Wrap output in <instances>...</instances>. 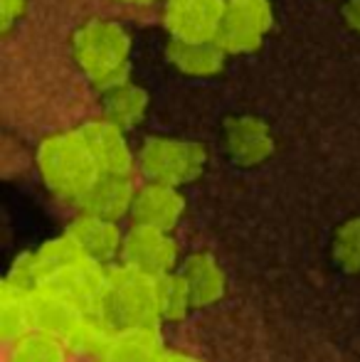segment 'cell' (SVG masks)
I'll use <instances>...</instances> for the list:
<instances>
[{"label": "cell", "mask_w": 360, "mask_h": 362, "mask_svg": "<svg viewBox=\"0 0 360 362\" xmlns=\"http://www.w3.org/2000/svg\"><path fill=\"white\" fill-rule=\"evenodd\" d=\"M72 57L99 94L129 81L131 35L116 20L91 18L72 35Z\"/></svg>", "instance_id": "1"}, {"label": "cell", "mask_w": 360, "mask_h": 362, "mask_svg": "<svg viewBox=\"0 0 360 362\" xmlns=\"http://www.w3.org/2000/svg\"><path fill=\"white\" fill-rule=\"evenodd\" d=\"M37 170L52 195L72 202L82 200L101 173L79 129L47 136L37 148Z\"/></svg>", "instance_id": "2"}, {"label": "cell", "mask_w": 360, "mask_h": 362, "mask_svg": "<svg viewBox=\"0 0 360 362\" xmlns=\"http://www.w3.org/2000/svg\"><path fill=\"white\" fill-rule=\"evenodd\" d=\"M96 315H101L116 333L156 328L161 323L158 279L126 264L106 269V288Z\"/></svg>", "instance_id": "3"}, {"label": "cell", "mask_w": 360, "mask_h": 362, "mask_svg": "<svg viewBox=\"0 0 360 362\" xmlns=\"http://www.w3.org/2000/svg\"><path fill=\"white\" fill-rule=\"evenodd\" d=\"M139 168L151 182L182 187L205 173L207 151L202 144L170 136H149L139 148Z\"/></svg>", "instance_id": "4"}, {"label": "cell", "mask_w": 360, "mask_h": 362, "mask_svg": "<svg viewBox=\"0 0 360 362\" xmlns=\"http://www.w3.org/2000/svg\"><path fill=\"white\" fill-rule=\"evenodd\" d=\"M274 25L269 0H227L217 42L227 54L257 52Z\"/></svg>", "instance_id": "5"}, {"label": "cell", "mask_w": 360, "mask_h": 362, "mask_svg": "<svg viewBox=\"0 0 360 362\" xmlns=\"http://www.w3.org/2000/svg\"><path fill=\"white\" fill-rule=\"evenodd\" d=\"M121 259H124L126 267L139 269V272L158 279V276H166V274L175 272V264H178V244L173 242L170 232L134 224V227L124 234Z\"/></svg>", "instance_id": "6"}, {"label": "cell", "mask_w": 360, "mask_h": 362, "mask_svg": "<svg viewBox=\"0 0 360 362\" xmlns=\"http://www.w3.org/2000/svg\"><path fill=\"white\" fill-rule=\"evenodd\" d=\"M227 0H163V23L170 37L215 40Z\"/></svg>", "instance_id": "7"}, {"label": "cell", "mask_w": 360, "mask_h": 362, "mask_svg": "<svg viewBox=\"0 0 360 362\" xmlns=\"http://www.w3.org/2000/svg\"><path fill=\"white\" fill-rule=\"evenodd\" d=\"M225 148L227 156L240 168H257L267 163L274 153L272 129L262 119L250 114L230 116L225 121Z\"/></svg>", "instance_id": "8"}, {"label": "cell", "mask_w": 360, "mask_h": 362, "mask_svg": "<svg viewBox=\"0 0 360 362\" xmlns=\"http://www.w3.org/2000/svg\"><path fill=\"white\" fill-rule=\"evenodd\" d=\"M182 215H185V197H182L180 187L149 180L136 192L129 217L134 219V224H141V227L173 232Z\"/></svg>", "instance_id": "9"}, {"label": "cell", "mask_w": 360, "mask_h": 362, "mask_svg": "<svg viewBox=\"0 0 360 362\" xmlns=\"http://www.w3.org/2000/svg\"><path fill=\"white\" fill-rule=\"evenodd\" d=\"M139 187L131 180V173H99L91 187L77 202L79 212L99 215L119 222L121 217L131 215Z\"/></svg>", "instance_id": "10"}, {"label": "cell", "mask_w": 360, "mask_h": 362, "mask_svg": "<svg viewBox=\"0 0 360 362\" xmlns=\"http://www.w3.org/2000/svg\"><path fill=\"white\" fill-rule=\"evenodd\" d=\"M79 134L87 141L91 156L101 173H131L134 153L126 141V131L106 121L104 116L79 126Z\"/></svg>", "instance_id": "11"}, {"label": "cell", "mask_w": 360, "mask_h": 362, "mask_svg": "<svg viewBox=\"0 0 360 362\" xmlns=\"http://www.w3.org/2000/svg\"><path fill=\"white\" fill-rule=\"evenodd\" d=\"M166 57L180 74L192 79H210L225 69L227 52L217 40H180L170 37Z\"/></svg>", "instance_id": "12"}, {"label": "cell", "mask_w": 360, "mask_h": 362, "mask_svg": "<svg viewBox=\"0 0 360 362\" xmlns=\"http://www.w3.org/2000/svg\"><path fill=\"white\" fill-rule=\"evenodd\" d=\"M67 234L79 244V249L89 259H94L99 264H106L114 257H121L124 234L119 229V222H114V219L79 212V217H74L69 222Z\"/></svg>", "instance_id": "13"}, {"label": "cell", "mask_w": 360, "mask_h": 362, "mask_svg": "<svg viewBox=\"0 0 360 362\" xmlns=\"http://www.w3.org/2000/svg\"><path fill=\"white\" fill-rule=\"evenodd\" d=\"M84 315H87V310H82L74 300H69L59 291H52L47 286L33 288L35 330H42V333L54 335L59 340H67Z\"/></svg>", "instance_id": "14"}, {"label": "cell", "mask_w": 360, "mask_h": 362, "mask_svg": "<svg viewBox=\"0 0 360 362\" xmlns=\"http://www.w3.org/2000/svg\"><path fill=\"white\" fill-rule=\"evenodd\" d=\"M178 274L185 279L187 288H190L192 303L195 308H207V305L217 303L225 296L227 279L222 267L210 252H192L182 259Z\"/></svg>", "instance_id": "15"}, {"label": "cell", "mask_w": 360, "mask_h": 362, "mask_svg": "<svg viewBox=\"0 0 360 362\" xmlns=\"http://www.w3.org/2000/svg\"><path fill=\"white\" fill-rule=\"evenodd\" d=\"M166 355L156 328L119 330L94 362H161Z\"/></svg>", "instance_id": "16"}, {"label": "cell", "mask_w": 360, "mask_h": 362, "mask_svg": "<svg viewBox=\"0 0 360 362\" xmlns=\"http://www.w3.org/2000/svg\"><path fill=\"white\" fill-rule=\"evenodd\" d=\"M149 104V91L129 79L101 94V116L116 124L119 129L131 131L146 119Z\"/></svg>", "instance_id": "17"}, {"label": "cell", "mask_w": 360, "mask_h": 362, "mask_svg": "<svg viewBox=\"0 0 360 362\" xmlns=\"http://www.w3.org/2000/svg\"><path fill=\"white\" fill-rule=\"evenodd\" d=\"M0 330L5 340H18L35 330L33 288H25L5 279L0 288Z\"/></svg>", "instance_id": "18"}, {"label": "cell", "mask_w": 360, "mask_h": 362, "mask_svg": "<svg viewBox=\"0 0 360 362\" xmlns=\"http://www.w3.org/2000/svg\"><path fill=\"white\" fill-rule=\"evenodd\" d=\"M10 362H67V345L42 330H30L28 335L13 340Z\"/></svg>", "instance_id": "19"}, {"label": "cell", "mask_w": 360, "mask_h": 362, "mask_svg": "<svg viewBox=\"0 0 360 362\" xmlns=\"http://www.w3.org/2000/svg\"><path fill=\"white\" fill-rule=\"evenodd\" d=\"M190 308H195L192 303L190 288H187L185 279L178 272L158 276V310L161 320H182Z\"/></svg>", "instance_id": "20"}, {"label": "cell", "mask_w": 360, "mask_h": 362, "mask_svg": "<svg viewBox=\"0 0 360 362\" xmlns=\"http://www.w3.org/2000/svg\"><path fill=\"white\" fill-rule=\"evenodd\" d=\"M333 262L348 274L360 272V217H351L336 229L331 244Z\"/></svg>", "instance_id": "21"}, {"label": "cell", "mask_w": 360, "mask_h": 362, "mask_svg": "<svg viewBox=\"0 0 360 362\" xmlns=\"http://www.w3.org/2000/svg\"><path fill=\"white\" fill-rule=\"evenodd\" d=\"M28 10V0H0V33L8 35Z\"/></svg>", "instance_id": "22"}, {"label": "cell", "mask_w": 360, "mask_h": 362, "mask_svg": "<svg viewBox=\"0 0 360 362\" xmlns=\"http://www.w3.org/2000/svg\"><path fill=\"white\" fill-rule=\"evenodd\" d=\"M343 20L353 33H360V0H346L343 3Z\"/></svg>", "instance_id": "23"}, {"label": "cell", "mask_w": 360, "mask_h": 362, "mask_svg": "<svg viewBox=\"0 0 360 362\" xmlns=\"http://www.w3.org/2000/svg\"><path fill=\"white\" fill-rule=\"evenodd\" d=\"M161 362H197V360L190 358L187 353H166Z\"/></svg>", "instance_id": "24"}, {"label": "cell", "mask_w": 360, "mask_h": 362, "mask_svg": "<svg viewBox=\"0 0 360 362\" xmlns=\"http://www.w3.org/2000/svg\"><path fill=\"white\" fill-rule=\"evenodd\" d=\"M124 5H134V8H149V5L158 3V0H119Z\"/></svg>", "instance_id": "25"}]
</instances>
